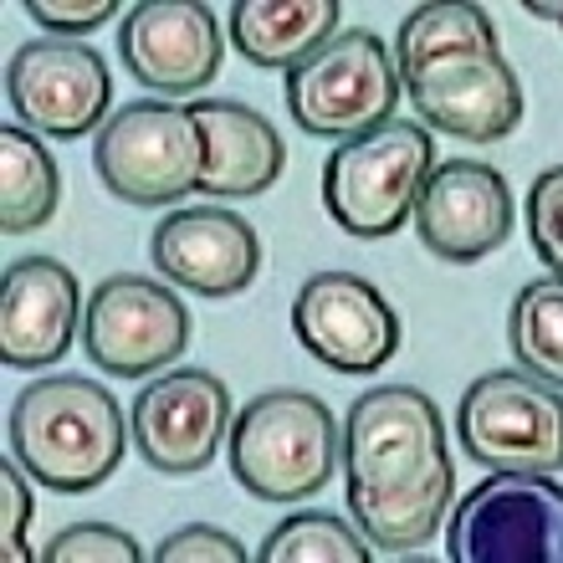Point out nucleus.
I'll list each match as a JSON object with an SVG mask.
<instances>
[{"mask_svg": "<svg viewBox=\"0 0 563 563\" xmlns=\"http://www.w3.org/2000/svg\"><path fill=\"white\" fill-rule=\"evenodd\" d=\"M225 451H231V476L256 503H302L328 487L343 435L318 395L267 389L236 410Z\"/></svg>", "mask_w": 563, "mask_h": 563, "instance_id": "3", "label": "nucleus"}, {"mask_svg": "<svg viewBox=\"0 0 563 563\" xmlns=\"http://www.w3.org/2000/svg\"><path fill=\"white\" fill-rule=\"evenodd\" d=\"M339 36V0H236L231 42L256 67L292 73Z\"/></svg>", "mask_w": 563, "mask_h": 563, "instance_id": "19", "label": "nucleus"}, {"mask_svg": "<svg viewBox=\"0 0 563 563\" xmlns=\"http://www.w3.org/2000/svg\"><path fill=\"white\" fill-rule=\"evenodd\" d=\"M292 333L318 364L339 374H374L400 354V312L369 277L318 272L292 302Z\"/></svg>", "mask_w": 563, "mask_h": 563, "instance_id": "11", "label": "nucleus"}, {"mask_svg": "<svg viewBox=\"0 0 563 563\" xmlns=\"http://www.w3.org/2000/svg\"><path fill=\"white\" fill-rule=\"evenodd\" d=\"M0 492H5V559L26 563L31 559L26 528H31V518H36V503H31V472L15 456L5 461V472H0Z\"/></svg>", "mask_w": 563, "mask_h": 563, "instance_id": "27", "label": "nucleus"}, {"mask_svg": "<svg viewBox=\"0 0 563 563\" xmlns=\"http://www.w3.org/2000/svg\"><path fill=\"white\" fill-rule=\"evenodd\" d=\"M5 435H11V456L26 466L36 487L77 497L119 472L134 430L123 426L119 400L98 379L52 374L15 395Z\"/></svg>", "mask_w": 563, "mask_h": 563, "instance_id": "2", "label": "nucleus"}, {"mask_svg": "<svg viewBox=\"0 0 563 563\" xmlns=\"http://www.w3.org/2000/svg\"><path fill=\"white\" fill-rule=\"evenodd\" d=\"M92 164L113 200L129 206H169L200 190L206 175V134L190 119V108L139 98L123 103L113 119L98 129Z\"/></svg>", "mask_w": 563, "mask_h": 563, "instance_id": "6", "label": "nucleus"}, {"mask_svg": "<svg viewBox=\"0 0 563 563\" xmlns=\"http://www.w3.org/2000/svg\"><path fill=\"white\" fill-rule=\"evenodd\" d=\"M451 52H497V31L482 5L445 0V5H420L395 36V67L400 77L420 73L426 62L451 57Z\"/></svg>", "mask_w": 563, "mask_h": 563, "instance_id": "21", "label": "nucleus"}, {"mask_svg": "<svg viewBox=\"0 0 563 563\" xmlns=\"http://www.w3.org/2000/svg\"><path fill=\"white\" fill-rule=\"evenodd\" d=\"M528 11H533V15H543V21H553V26L563 31V5H543V0H538V5H528Z\"/></svg>", "mask_w": 563, "mask_h": 563, "instance_id": "29", "label": "nucleus"}, {"mask_svg": "<svg viewBox=\"0 0 563 563\" xmlns=\"http://www.w3.org/2000/svg\"><path fill=\"white\" fill-rule=\"evenodd\" d=\"M46 563H139L144 549H139L134 538L123 533V528H108V522H73V528H62L52 543L42 549Z\"/></svg>", "mask_w": 563, "mask_h": 563, "instance_id": "24", "label": "nucleus"}, {"mask_svg": "<svg viewBox=\"0 0 563 563\" xmlns=\"http://www.w3.org/2000/svg\"><path fill=\"white\" fill-rule=\"evenodd\" d=\"M154 559L159 563H241L246 559V549H241L236 533L195 522V528H175V533L154 549Z\"/></svg>", "mask_w": 563, "mask_h": 563, "instance_id": "26", "label": "nucleus"}, {"mask_svg": "<svg viewBox=\"0 0 563 563\" xmlns=\"http://www.w3.org/2000/svg\"><path fill=\"white\" fill-rule=\"evenodd\" d=\"M26 15L42 31H52V36H62V42H67V36H82V31L113 21V0H88V5H77V0H67V5H52V0H26Z\"/></svg>", "mask_w": 563, "mask_h": 563, "instance_id": "28", "label": "nucleus"}, {"mask_svg": "<svg viewBox=\"0 0 563 563\" xmlns=\"http://www.w3.org/2000/svg\"><path fill=\"white\" fill-rule=\"evenodd\" d=\"M139 456L159 476H190L206 472L216 451L231 435V389L210 369H164L154 385L139 389L129 410Z\"/></svg>", "mask_w": 563, "mask_h": 563, "instance_id": "12", "label": "nucleus"}, {"mask_svg": "<svg viewBox=\"0 0 563 563\" xmlns=\"http://www.w3.org/2000/svg\"><path fill=\"white\" fill-rule=\"evenodd\" d=\"M405 92L416 113L441 129V134L492 144L507 139L528 113L522 98V77L503 52H451V57L426 62L420 73L405 77Z\"/></svg>", "mask_w": 563, "mask_h": 563, "instance_id": "13", "label": "nucleus"}, {"mask_svg": "<svg viewBox=\"0 0 563 563\" xmlns=\"http://www.w3.org/2000/svg\"><path fill=\"white\" fill-rule=\"evenodd\" d=\"M190 119L206 134V175L200 190L216 200H252L272 190L287 169V144L256 108L231 98H200L190 103Z\"/></svg>", "mask_w": 563, "mask_h": 563, "instance_id": "18", "label": "nucleus"}, {"mask_svg": "<svg viewBox=\"0 0 563 563\" xmlns=\"http://www.w3.org/2000/svg\"><path fill=\"white\" fill-rule=\"evenodd\" d=\"M456 435L487 472H563V389L528 369H492L466 385Z\"/></svg>", "mask_w": 563, "mask_h": 563, "instance_id": "7", "label": "nucleus"}, {"mask_svg": "<svg viewBox=\"0 0 563 563\" xmlns=\"http://www.w3.org/2000/svg\"><path fill=\"white\" fill-rule=\"evenodd\" d=\"M528 241H533L538 262L563 277V164L543 169L528 190Z\"/></svg>", "mask_w": 563, "mask_h": 563, "instance_id": "25", "label": "nucleus"}, {"mask_svg": "<svg viewBox=\"0 0 563 563\" xmlns=\"http://www.w3.org/2000/svg\"><path fill=\"white\" fill-rule=\"evenodd\" d=\"M343 472L354 528L374 549H426L441 533L456 487L435 400L416 385H379L358 395L343 420Z\"/></svg>", "mask_w": 563, "mask_h": 563, "instance_id": "1", "label": "nucleus"}, {"mask_svg": "<svg viewBox=\"0 0 563 563\" xmlns=\"http://www.w3.org/2000/svg\"><path fill=\"white\" fill-rule=\"evenodd\" d=\"M456 563H563V487L538 472L482 476L445 528Z\"/></svg>", "mask_w": 563, "mask_h": 563, "instance_id": "8", "label": "nucleus"}, {"mask_svg": "<svg viewBox=\"0 0 563 563\" xmlns=\"http://www.w3.org/2000/svg\"><path fill=\"white\" fill-rule=\"evenodd\" d=\"M148 256L164 282H179L200 297H231L252 287L256 267H262V241H256L252 221L236 210L195 206L164 216L148 241Z\"/></svg>", "mask_w": 563, "mask_h": 563, "instance_id": "16", "label": "nucleus"}, {"mask_svg": "<svg viewBox=\"0 0 563 563\" xmlns=\"http://www.w3.org/2000/svg\"><path fill=\"white\" fill-rule=\"evenodd\" d=\"M405 77L374 31H339L323 52L287 73V113L302 134L358 139L395 119Z\"/></svg>", "mask_w": 563, "mask_h": 563, "instance_id": "5", "label": "nucleus"}, {"mask_svg": "<svg viewBox=\"0 0 563 563\" xmlns=\"http://www.w3.org/2000/svg\"><path fill=\"white\" fill-rule=\"evenodd\" d=\"M507 343L528 374L563 389V277L528 282L507 312Z\"/></svg>", "mask_w": 563, "mask_h": 563, "instance_id": "22", "label": "nucleus"}, {"mask_svg": "<svg viewBox=\"0 0 563 563\" xmlns=\"http://www.w3.org/2000/svg\"><path fill=\"white\" fill-rule=\"evenodd\" d=\"M435 169V139L420 123L389 119L358 139H343L323 164L328 216L358 241L395 236Z\"/></svg>", "mask_w": 563, "mask_h": 563, "instance_id": "4", "label": "nucleus"}, {"mask_svg": "<svg viewBox=\"0 0 563 563\" xmlns=\"http://www.w3.org/2000/svg\"><path fill=\"white\" fill-rule=\"evenodd\" d=\"M512 190L482 159H441L416 200V231L441 262H482L512 236Z\"/></svg>", "mask_w": 563, "mask_h": 563, "instance_id": "14", "label": "nucleus"}, {"mask_svg": "<svg viewBox=\"0 0 563 563\" xmlns=\"http://www.w3.org/2000/svg\"><path fill=\"white\" fill-rule=\"evenodd\" d=\"M57 200L62 175L42 134H31L26 123H5L0 129V225H5V236H26L46 225L57 216Z\"/></svg>", "mask_w": 563, "mask_h": 563, "instance_id": "20", "label": "nucleus"}, {"mask_svg": "<svg viewBox=\"0 0 563 563\" xmlns=\"http://www.w3.org/2000/svg\"><path fill=\"white\" fill-rule=\"evenodd\" d=\"M5 98L15 119L42 139H82L113 113V77L103 52L62 36H36L5 67Z\"/></svg>", "mask_w": 563, "mask_h": 563, "instance_id": "10", "label": "nucleus"}, {"mask_svg": "<svg viewBox=\"0 0 563 563\" xmlns=\"http://www.w3.org/2000/svg\"><path fill=\"white\" fill-rule=\"evenodd\" d=\"M82 349L113 379H144L190 349V312L164 282L119 272L92 292Z\"/></svg>", "mask_w": 563, "mask_h": 563, "instance_id": "9", "label": "nucleus"}, {"mask_svg": "<svg viewBox=\"0 0 563 563\" xmlns=\"http://www.w3.org/2000/svg\"><path fill=\"white\" fill-rule=\"evenodd\" d=\"M119 57L129 77L154 92H200L221 73L225 42L210 5L195 0H144L123 15Z\"/></svg>", "mask_w": 563, "mask_h": 563, "instance_id": "15", "label": "nucleus"}, {"mask_svg": "<svg viewBox=\"0 0 563 563\" xmlns=\"http://www.w3.org/2000/svg\"><path fill=\"white\" fill-rule=\"evenodd\" d=\"M369 538L333 512H292L256 549L262 563H369Z\"/></svg>", "mask_w": 563, "mask_h": 563, "instance_id": "23", "label": "nucleus"}, {"mask_svg": "<svg viewBox=\"0 0 563 563\" xmlns=\"http://www.w3.org/2000/svg\"><path fill=\"white\" fill-rule=\"evenodd\" d=\"M82 323L77 277L57 256H26L5 272L0 287V358L5 369H46L62 364Z\"/></svg>", "mask_w": 563, "mask_h": 563, "instance_id": "17", "label": "nucleus"}]
</instances>
